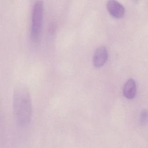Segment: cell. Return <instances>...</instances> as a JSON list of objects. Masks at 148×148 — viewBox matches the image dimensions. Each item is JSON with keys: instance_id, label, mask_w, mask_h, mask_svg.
I'll return each instance as SVG.
<instances>
[{"instance_id": "obj_1", "label": "cell", "mask_w": 148, "mask_h": 148, "mask_svg": "<svg viewBox=\"0 0 148 148\" xmlns=\"http://www.w3.org/2000/svg\"><path fill=\"white\" fill-rule=\"evenodd\" d=\"M13 108L17 123L21 127L28 125L31 120L32 104L29 91L25 87L18 86L14 91Z\"/></svg>"}, {"instance_id": "obj_2", "label": "cell", "mask_w": 148, "mask_h": 148, "mask_svg": "<svg viewBox=\"0 0 148 148\" xmlns=\"http://www.w3.org/2000/svg\"><path fill=\"white\" fill-rule=\"evenodd\" d=\"M43 2L35 1L32 8L30 25V37L34 42L38 41L39 38L43 23Z\"/></svg>"}, {"instance_id": "obj_3", "label": "cell", "mask_w": 148, "mask_h": 148, "mask_svg": "<svg viewBox=\"0 0 148 148\" xmlns=\"http://www.w3.org/2000/svg\"><path fill=\"white\" fill-rule=\"evenodd\" d=\"M108 58V51L105 46L96 49L93 56V64L95 68H99L104 65Z\"/></svg>"}, {"instance_id": "obj_4", "label": "cell", "mask_w": 148, "mask_h": 148, "mask_svg": "<svg viewBox=\"0 0 148 148\" xmlns=\"http://www.w3.org/2000/svg\"><path fill=\"white\" fill-rule=\"evenodd\" d=\"M106 8L109 14L113 17L120 18L125 14V8L119 2L114 0H110L107 2Z\"/></svg>"}, {"instance_id": "obj_5", "label": "cell", "mask_w": 148, "mask_h": 148, "mask_svg": "<svg viewBox=\"0 0 148 148\" xmlns=\"http://www.w3.org/2000/svg\"><path fill=\"white\" fill-rule=\"evenodd\" d=\"M136 90V83L135 80L132 78H130L127 80L123 88L124 96L127 99H132L135 98Z\"/></svg>"}, {"instance_id": "obj_6", "label": "cell", "mask_w": 148, "mask_h": 148, "mask_svg": "<svg viewBox=\"0 0 148 148\" xmlns=\"http://www.w3.org/2000/svg\"><path fill=\"white\" fill-rule=\"evenodd\" d=\"M147 112L146 109L143 110L140 115V122L142 125H145L147 123Z\"/></svg>"}]
</instances>
